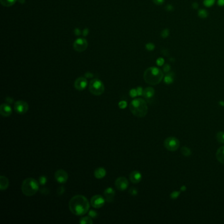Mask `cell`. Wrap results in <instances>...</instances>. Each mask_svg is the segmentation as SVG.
Returning <instances> with one entry per match:
<instances>
[{"mask_svg":"<svg viewBox=\"0 0 224 224\" xmlns=\"http://www.w3.org/2000/svg\"><path fill=\"white\" fill-rule=\"evenodd\" d=\"M169 35H170V31L168 28L164 29L161 32V36L163 37V38H166V37H168Z\"/></svg>","mask_w":224,"mask_h":224,"instance_id":"29","label":"cell"},{"mask_svg":"<svg viewBox=\"0 0 224 224\" xmlns=\"http://www.w3.org/2000/svg\"><path fill=\"white\" fill-rule=\"evenodd\" d=\"M105 199L100 195H96L93 196L91 199L90 203L95 208H100L104 206L105 203Z\"/></svg>","mask_w":224,"mask_h":224,"instance_id":"9","label":"cell"},{"mask_svg":"<svg viewBox=\"0 0 224 224\" xmlns=\"http://www.w3.org/2000/svg\"><path fill=\"white\" fill-rule=\"evenodd\" d=\"M129 193L132 196H136L137 195V193H138V191H137L136 188L131 187L129 189Z\"/></svg>","mask_w":224,"mask_h":224,"instance_id":"32","label":"cell"},{"mask_svg":"<svg viewBox=\"0 0 224 224\" xmlns=\"http://www.w3.org/2000/svg\"><path fill=\"white\" fill-rule=\"evenodd\" d=\"M89 90H90V93L94 95H101L105 91V86L101 80L99 79H93L90 82Z\"/></svg>","mask_w":224,"mask_h":224,"instance_id":"5","label":"cell"},{"mask_svg":"<svg viewBox=\"0 0 224 224\" xmlns=\"http://www.w3.org/2000/svg\"><path fill=\"white\" fill-rule=\"evenodd\" d=\"M180 191H174L170 194V198L172 199H176L180 195Z\"/></svg>","mask_w":224,"mask_h":224,"instance_id":"31","label":"cell"},{"mask_svg":"<svg viewBox=\"0 0 224 224\" xmlns=\"http://www.w3.org/2000/svg\"><path fill=\"white\" fill-rule=\"evenodd\" d=\"M9 182L7 177L4 176V175H1L0 177V189L1 191L6 190L9 187Z\"/></svg>","mask_w":224,"mask_h":224,"instance_id":"18","label":"cell"},{"mask_svg":"<svg viewBox=\"0 0 224 224\" xmlns=\"http://www.w3.org/2000/svg\"><path fill=\"white\" fill-rule=\"evenodd\" d=\"M74 34L76 35V36H80V35L81 34L80 30L78 29V28H76L74 30Z\"/></svg>","mask_w":224,"mask_h":224,"instance_id":"45","label":"cell"},{"mask_svg":"<svg viewBox=\"0 0 224 224\" xmlns=\"http://www.w3.org/2000/svg\"><path fill=\"white\" fill-rule=\"evenodd\" d=\"M129 96L131 97V98H136L137 95V90L136 89H131V90H130V91H129Z\"/></svg>","mask_w":224,"mask_h":224,"instance_id":"30","label":"cell"},{"mask_svg":"<svg viewBox=\"0 0 224 224\" xmlns=\"http://www.w3.org/2000/svg\"><path fill=\"white\" fill-rule=\"evenodd\" d=\"M107 175V171L104 168L102 167H99V168H97L95 171H94V176L95 178L98 179H101L104 178Z\"/></svg>","mask_w":224,"mask_h":224,"instance_id":"17","label":"cell"},{"mask_svg":"<svg viewBox=\"0 0 224 224\" xmlns=\"http://www.w3.org/2000/svg\"><path fill=\"white\" fill-rule=\"evenodd\" d=\"M170 69H171V66L169 64H165L163 65V71L164 72L168 73V72H169L170 71Z\"/></svg>","mask_w":224,"mask_h":224,"instance_id":"37","label":"cell"},{"mask_svg":"<svg viewBox=\"0 0 224 224\" xmlns=\"http://www.w3.org/2000/svg\"><path fill=\"white\" fill-rule=\"evenodd\" d=\"M90 202L88 199L83 195H78L74 196L69 203L71 212L76 216H83L87 214L90 210Z\"/></svg>","mask_w":224,"mask_h":224,"instance_id":"1","label":"cell"},{"mask_svg":"<svg viewBox=\"0 0 224 224\" xmlns=\"http://www.w3.org/2000/svg\"><path fill=\"white\" fill-rule=\"evenodd\" d=\"M153 1L154 4L156 5H161L164 4V1H165V0H153Z\"/></svg>","mask_w":224,"mask_h":224,"instance_id":"40","label":"cell"},{"mask_svg":"<svg viewBox=\"0 0 224 224\" xmlns=\"http://www.w3.org/2000/svg\"><path fill=\"white\" fill-rule=\"evenodd\" d=\"M88 33H89V30L88 28H86V29L83 30V36H88Z\"/></svg>","mask_w":224,"mask_h":224,"instance_id":"46","label":"cell"},{"mask_svg":"<svg viewBox=\"0 0 224 224\" xmlns=\"http://www.w3.org/2000/svg\"><path fill=\"white\" fill-rule=\"evenodd\" d=\"M47 181V178L45 175H41L39 177V183L41 185H45L46 184Z\"/></svg>","mask_w":224,"mask_h":224,"instance_id":"27","label":"cell"},{"mask_svg":"<svg viewBox=\"0 0 224 224\" xmlns=\"http://www.w3.org/2000/svg\"><path fill=\"white\" fill-rule=\"evenodd\" d=\"M142 175L139 171L134 170L132 171L129 174V180L133 183H138L141 181Z\"/></svg>","mask_w":224,"mask_h":224,"instance_id":"16","label":"cell"},{"mask_svg":"<svg viewBox=\"0 0 224 224\" xmlns=\"http://www.w3.org/2000/svg\"><path fill=\"white\" fill-rule=\"evenodd\" d=\"M166 9L167 11H173L174 8H173V6L171 5H168L166 7Z\"/></svg>","mask_w":224,"mask_h":224,"instance_id":"42","label":"cell"},{"mask_svg":"<svg viewBox=\"0 0 224 224\" xmlns=\"http://www.w3.org/2000/svg\"><path fill=\"white\" fill-rule=\"evenodd\" d=\"M5 101H6L7 103L8 104H12L14 102V99L12 98H10V97H7V98H5Z\"/></svg>","mask_w":224,"mask_h":224,"instance_id":"41","label":"cell"},{"mask_svg":"<svg viewBox=\"0 0 224 224\" xmlns=\"http://www.w3.org/2000/svg\"><path fill=\"white\" fill-rule=\"evenodd\" d=\"M79 222L81 224H92L93 223L92 218L90 216H85L80 218Z\"/></svg>","mask_w":224,"mask_h":224,"instance_id":"22","label":"cell"},{"mask_svg":"<svg viewBox=\"0 0 224 224\" xmlns=\"http://www.w3.org/2000/svg\"><path fill=\"white\" fill-rule=\"evenodd\" d=\"M218 4L220 7L224 6V0H218Z\"/></svg>","mask_w":224,"mask_h":224,"instance_id":"43","label":"cell"},{"mask_svg":"<svg viewBox=\"0 0 224 224\" xmlns=\"http://www.w3.org/2000/svg\"><path fill=\"white\" fill-rule=\"evenodd\" d=\"M88 45V44L87 40L84 38L80 37V38H78L74 41L73 47L74 49L78 51V52H83L87 49Z\"/></svg>","mask_w":224,"mask_h":224,"instance_id":"7","label":"cell"},{"mask_svg":"<svg viewBox=\"0 0 224 224\" xmlns=\"http://www.w3.org/2000/svg\"><path fill=\"white\" fill-rule=\"evenodd\" d=\"M104 196L105 200L108 202H112L114 199L115 191L112 187H107L104 191Z\"/></svg>","mask_w":224,"mask_h":224,"instance_id":"14","label":"cell"},{"mask_svg":"<svg viewBox=\"0 0 224 224\" xmlns=\"http://www.w3.org/2000/svg\"><path fill=\"white\" fill-rule=\"evenodd\" d=\"M118 107H119L120 109H124L125 108L127 107V102L126 101H120L119 103H118Z\"/></svg>","mask_w":224,"mask_h":224,"instance_id":"36","label":"cell"},{"mask_svg":"<svg viewBox=\"0 0 224 224\" xmlns=\"http://www.w3.org/2000/svg\"><path fill=\"white\" fill-rule=\"evenodd\" d=\"M155 94V89L151 87H147L144 89L143 93V96L144 97V98L147 100V101L150 102L151 100L152 99Z\"/></svg>","mask_w":224,"mask_h":224,"instance_id":"15","label":"cell"},{"mask_svg":"<svg viewBox=\"0 0 224 224\" xmlns=\"http://www.w3.org/2000/svg\"><path fill=\"white\" fill-rule=\"evenodd\" d=\"M88 215L89 216H90L91 218H95L98 217V212L93 210H90L88 211Z\"/></svg>","mask_w":224,"mask_h":224,"instance_id":"28","label":"cell"},{"mask_svg":"<svg viewBox=\"0 0 224 224\" xmlns=\"http://www.w3.org/2000/svg\"><path fill=\"white\" fill-rule=\"evenodd\" d=\"M164 62H165V61H164V59L163 58H162V57L158 58L157 60H156V64H157L158 66H162L164 64Z\"/></svg>","mask_w":224,"mask_h":224,"instance_id":"38","label":"cell"},{"mask_svg":"<svg viewBox=\"0 0 224 224\" xmlns=\"http://www.w3.org/2000/svg\"><path fill=\"white\" fill-rule=\"evenodd\" d=\"M114 185L118 190L123 191L128 187L129 182L125 177H119L116 179Z\"/></svg>","mask_w":224,"mask_h":224,"instance_id":"10","label":"cell"},{"mask_svg":"<svg viewBox=\"0 0 224 224\" xmlns=\"http://www.w3.org/2000/svg\"><path fill=\"white\" fill-rule=\"evenodd\" d=\"M216 0H204L203 4L205 7H211L215 4Z\"/></svg>","mask_w":224,"mask_h":224,"instance_id":"26","label":"cell"},{"mask_svg":"<svg viewBox=\"0 0 224 224\" xmlns=\"http://www.w3.org/2000/svg\"><path fill=\"white\" fill-rule=\"evenodd\" d=\"M55 180L59 183H65L69 179V175L64 170H58L55 173Z\"/></svg>","mask_w":224,"mask_h":224,"instance_id":"11","label":"cell"},{"mask_svg":"<svg viewBox=\"0 0 224 224\" xmlns=\"http://www.w3.org/2000/svg\"><path fill=\"white\" fill-rule=\"evenodd\" d=\"M145 82L150 85L155 86L160 83L164 78L163 72L160 69L152 66L145 70L143 74Z\"/></svg>","mask_w":224,"mask_h":224,"instance_id":"2","label":"cell"},{"mask_svg":"<svg viewBox=\"0 0 224 224\" xmlns=\"http://www.w3.org/2000/svg\"><path fill=\"white\" fill-rule=\"evenodd\" d=\"M64 191H65V188L63 186H61L57 190V193L58 195H62L64 194Z\"/></svg>","mask_w":224,"mask_h":224,"instance_id":"34","label":"cell"},{"mask_svg":"<svg viewBox=\"0 0 224 224\" xmlns=\"http://www.w3.org/2000/svg\"><path fill=\"white\" fill-rule=\"evenodd\" d=\"M164 146L168 151L174 152L179 149L180 142L176 137H169L164 140Z\"/></svg>","mask_w":224,"mask_h":224,"instance_id":"6","label":"cell"},{"mask_svg":"<svg viewBox=\"0 0 224 224\" xmlns=\"http://www.w3.org/2000/svg\"><path fill=\"white\" fill-rule=\"evenodd\" d=\"M137 90V95L138 96H141L143 95V89L141 87H137L136 88Z\"/></svg>","mask_w":224,"mask_h":224,"instance_id":"39","label":"cell"},{"mask_svg":"<svg viewBox=\"0 0 224 224\" xmlns=\"http://www.w3.org/2000/svg\"><path fill=\"white\" fill-rule=\"evenodd\" d=\"M216 158L218 162L224 164V145L220 147L217 150L216 152Z\"/></svg>","mask_w":224,"mask_h":224,"instance_id":"19","label":"cell"},{"mask_svg":"<svg viewBox=\"0 0 224 224\" xmlns=\"http://www.w3.org/2000/svg\"><path fill=\"white\" fill-rule=\"evenodd\" d=\"M208 15V13L205 9H200L198 11V16L201 18H206Z\"/></svg>","mask_w":224,"mask_h":224,"instance_id":"24","label":"cell"},{"mask_svg":"<svg viewBox=\"0 0 224 224\" xmlns=\"http://www.w3.org/2000/svg\"><path fill=\"white\" fill-rule=\"evenodd\" d=\"M216 139L218 141L221 143H224V131H219L216 134Z\"/></svg>","mask_w":224,"mask_h":224,"instance_id":"25","label":"cell"},{"mask_svg":"<svg viewBox=\"0 0 224 224\" xmlns=\"http://www.w3.org/2000/svg\"><path fill=\"white\" fill-rule=\"evenodd\" d=\"M85 76L87 78H91L93 76V75L92 73H91V72H87V73H86Z\"/></svg>","mask_w":224,"mask_h":224,"instance_id":"44","label":"cell"},{"mask_svg":"<svg viewBox=\"0 0 224 224\" xmlns=\"http://www.w3.org/2000/svg\"><path fill=\"white\" fill-rule=\"evenodd\" d=\"M39 183L32 177H28L23 181L21 190L24 195L27 196L34 195L39 190Z\"/></svg>","mask_w":224,"mask_h":224,"instance_id":"4","label":"cell"},{"mask_svg":"<svg viewBox=\"0 0 224 224\" xmlns=\"http://www.w3.org/2000/svg\"><path fill=\"white\" fill-rule=\"evenodd\" d=\"M40 193H41V194L44 195H48V194H49V189L46 187H42V189H40Z\"/></svg>","mask_w":224,"mask_h":224,"instance_id":"35","label":"cell"},{"mask_svg":"<svg viewBox=\"0 0 224 224\" xmlns=\"http://www.w3.org/2000/svg\"><path fill=\"white\" fill-rule=\"evenodd\" d=\"M145 47H146V49L148 51H153L155 48V45H154L153 43H148V44H146L145 45Z\"/></svg>","mask_w":224,"mask_h":224,"instance_id":"33","label":"cell"},{"mask_svg":"<svg viewBox=\"0 0 224 224\" xmlns=\"http://www.w3.org/2000/svg\"><path fill=\"white\" fill-rule=\"evenodd\" d=\"M129 110L134 116L138 118H143L148 112L147 102L141 98L132 100L129 104Z\"/></svg>","mask_w":224,"mask_h":224,"instance_id":"3","label":"cell"},{"mask_svg":"<svg viewBox=\"0 0 224 224\" xmlns=\"http://www.w3.org/2000/svg\"><path fill=\"white\" fill-rule=\"evenodd\" d=\"M12 108L8 103H3L0 107V113L4 117H8L12 114Z\"/></svg>","mask_w":224,"mask_h":224,"instance_id":"13","label":"cell"},{"mask_svg":"<svg viewBox=\"0 0 224 224\" xmlns=\"http://www.w3.org/2000/svg\"><path fill=\"white\" fill-rule=\"evenodd\" d=\"M198 7H199V4L196 2L193 3V4H192V7L193 8V9H197Z\"/></svg>","mask_w":224,"mask_h":224,"instance_id":"47","label":"cell"},{"mask_svg":"<svg viewBox=\"0 0 224 224\" xmlns=\"http://www.w3.org/2000/svg\"><path fill=\"white\" fill-rule=\"evenodd\" d=\"M17 0H0L1 5L4 7H11L14 5Z\"/></svg>","mask_w":224,"mask_h":224,"instance_id":"21","label":"cell"},{"mask_svg":"<svg viewBox=\"0 0 224 224\" xmlns=\"http://www.w3.org/2000/svg\"><path fill=\"white\" fill-rule=\"evenodd\" d=\"M181 153H182V155L184 156H190L192 154V151L189 149V148L186 147V146H183L182 147V149H181Z\"/></svg>","mask_w":224,"mask_h":224,"instance_id":"23","label":"cell"},{"mask_svg":"<svg viewBox=\"0 0 224 224\" xmlns=\"http://www.w3.org/2000/svg\"><path fill=\"white\" fill-rule=\"evenodd\" d=\"M174 81V74L173 72L168 73L164 77V82L166 84H171Z\"/></svg>","mask_w":224,"mask_h":224,"instance_id":"20","label":"cell"},{"mask_svg":"<svg viewBox=\"0 0 224 224\" xmlns=\"http://www.w3.org/2000/svg\"><path fill=\"white\" fill-rule=\"evenodd\" d=\"M88 86V80L86 78L79 77L74 82V88L78 91L85 90Z\"/></svg>","mask_w":224,"mask_h":224,"instance_id":"12","label":"cell"},{"mask_svg":"<svg viewBox=\"0 0 224 224\" xmlns=\"http://www.w3.org/2000/svg\"><path fill=\"white\" fill-rule=\"evenodd\" d=\"M29 106L26 101H17L15 102L14 109L19 114H24L28 110Z\"/></svg>","mask_w":224,"mask_h":224,"instance_id":"8","label":"cell"}]
</instances>
